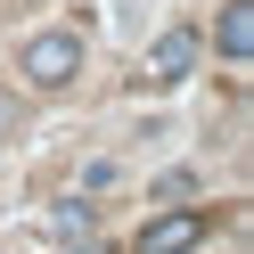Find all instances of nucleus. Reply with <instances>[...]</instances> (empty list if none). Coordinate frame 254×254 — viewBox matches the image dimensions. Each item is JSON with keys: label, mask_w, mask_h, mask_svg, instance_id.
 <instances>
[{"label": "nucleus", "mask_w": 254, "mask_h": 254, "mask_svg": "<svg viewBox=\"0 0 254 254\" xmlns=\"http://www.w3.org/2000/svg\"><path fill=\"white\" fill-rule=\"evenodd\" d=\"M82 58H90V41L74 33V25H50V33H33V41L17 50V74H25L33 90H66L74 74H82Z\"/></svg>", "instance_id": "obj_1"}, {"label": "nucleus", "mask_w": 254, "mask_h": 254, "mask_svg": "<svg viewBox=\"0 0 254 254\" xmlns=\"http://www.w3.org/2000/svg\"><path fill=\"white\" fill-rule=\"evenodd\" d=\"M197 50H205L197 25H164V33H156V50L139 58L131 82H139V90H181V82H189V66H197Z\"/></svg>", "instance_id": "obj_2"}, {"label": "nucleus", "mask_w": 254, "mask_h": 254, "mask_svg": "<svg viewBox=\"0 0 254 254\" xmlns=\"http://www.w3.org/2000/svg\"><path fill=\"white\" fill-rule=\"evenodd\" d=\"M205 230H213V221H205L197 205H172V213H156L148 230L131 238V254H189V246H205Z\"/></svg>", "instance_id": "obj_3"}, {"label": "nucleus", "mask_w": 254, "mask_h": 254, "mask_svg": "<svg viewBox=\"0 0 254 254\" xmlns=\"http://www.w3.org/2000/svg\"><path fill=\"white\" fill-rule=\"evenodd\" d=\"M213 50L230 58V66H246V58H254V0H230V8H221V25H213Z\"/></svg>", "instance_id": "obj_4"}, {"label": "nucleus", "mask_w": 254, "mask_h": 254, "mask_svg": "<svg viewBox=\"0 0 254 254\" xmlns=\"http://www.w3.org/2000/svg\"><path fill=\"white\" fill-rule=\"evenodd\" d=\"M90 221H99V205L74 197V205H58V213H50V230H58V238H74V230H90Z\"/></svg>", "instance_id": "obj_5"}, {"label": "nucleus", "mask_w": 254, "mask_h": 254, "mask_svg": "<svg viewBox=\"0 0 254 254\" xmlns=\"http://www.w3.org/2000/svg\"><path fill=\"white\" fill-rule=\"evenodd\" d=\"M17 139V99H0V148Z\"/></svg>", "instance_id": "obj_6"}]
</instances>
